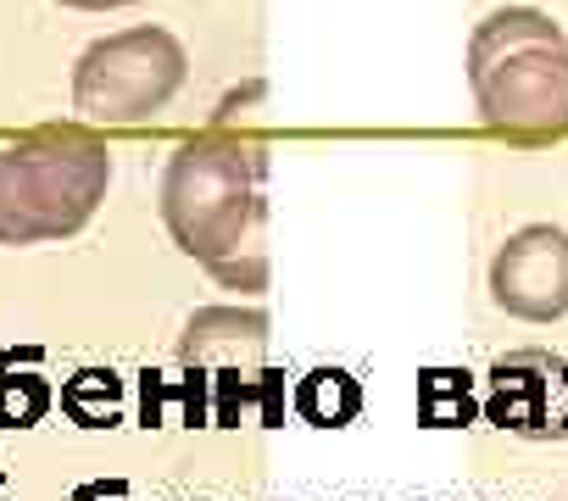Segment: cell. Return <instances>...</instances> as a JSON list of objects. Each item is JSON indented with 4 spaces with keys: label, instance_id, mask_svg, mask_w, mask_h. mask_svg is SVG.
Here are the masks:
<instances>
[{
    "label": "cell",
    "instance_id": "obj_1",
    "mask_svg": "<svg viewBox=\"0 0 568 501\" xmlns=\"http://www.w3.org/2000/svg\"><path fill=\"white\" fill-rule=\"evenodd\" d=\"M262 145L245 134H201L162 173V223L184 257L240 285V250L262 263Z\"/></svg>",
    "mask_w": 568,
    "mask_h": 501
},
{
    "label": "cell",
    "instance_id": "obj_2",
    "mask_svg": "<svg viewBox=\"0 0 568 501\" xmlns=\"http://www.w3.org/2000/svg\"><path fill=\"white\" fill-rule=\"evenodd\" d=\"M468 84L479 117L507 140L568 134V40L535 7L490 12L468 40Z\"/></svg>",
    "mask_w": 568,
    "mask_h": 501
},
{
    "label": "cell",
    "instance_id": "obj_3",
    "mask_svg": "<svg viewBox=\"0 0 568 501\" xmlns=\"http://www.w3.org/2000/svg\"><path fill=\"white\" fill-rule=\"evenodd\" d=\"M112 184V151L79 129H45L0 151V239H62L84 228Z\"/></svg>",
    "mask_w": 568,
    "mask_h": 501
},
{
    "label": "cell",
    "instance_id": "obj_4",
    "mask_svg": "<svg viewBox=\"0 0 568 501\" xmlns=\"http://www.w3.org/2000/svg\"><path fill=\"white\" fill-rule=\"evenodd\" d=\"M184 73L190 57L168 29H123L84 51L73 79V106L90 123H145L179 95Z\"/></svg>",
    "mask_w": 568,
    "mask_h": 501
},
{
    "label": "cell",
    "instance_id": "obj_5",
    "mask_svg": "<svg viewBox=\"0 0 568 501\" xmlns=\"http://www.w3.org/2000/svg\"><path fill=\"white\" fill-rule=\"evenodd\" d=\"M267 318L262 313H240V307H206L190 318L184 340H179V362L184 368H212L217 362V423H240V412L251 407V396H262L267 368Z\"/></svg>",
    "mask_w": 568,
    "mask_h": 501
},
{
    "label": "cell",
    "instance_id": "obj_6",
    "mask_svg": "<svg viewBox=\"0 0 568 501\" xmlns=\"http://www.w3.org/2000/svg\"><path fill=\"white\" fill-rule=\"evenodd\" d=\"M490 301L524 324H557L568 313V228L524 223L490 257Z\"/></svg>",
    "mask_w": 568,
    "mask_h": 501
},
{
    "label": "cell",
    "instance_id": "obj_7",
    "mask_svg": "<svg viewBox=\"0 0 568 501\" xmlns=\"http://www.w3.org/2000/svg\"><path fill=\"white\" fill-rule=\"evenodd\" d=\"M485 418L524 440H568V357L524 346L490 362Z\"/></svg>",
    "mask_w": 568,
    "mask_h": 501
},
{
    "label": "cell",
    "instance_id": "obj_8",
    "mask_svg": "<svg viewBox=\"0 0 568 501\" xmlns=\"http://www.w3.org/2000/svg\"><path fill=\"white\" fill-rule=\"evenodd\" d=\"M51 379L40 374V357L23 351V357H0V423L7 429H29L51 412Z\"/></svg>",
    "mask_w": 568,
    "mask_h": 501
},
{
    "label": "cell",
    "instance_id": "obj_9",
    "mask_svg": "<svg viewBox=\"0 0 568 501\" xmlns=\"http://www.w3.org/2000/svg\"><path fill=\"white\" fill-rule=\"evenodd\" d=\"M296 412L318 429H346L363 412V385L346 368H313L296 385Z\"/></svg>",
    "mask_w": 568,
    "mask_h": 501
},
{
    "label": "cell",
    "instance_id": "obj_10",
    "mask_svg": "<svg viewBox=\"0 0 568 501\" xmlns=\"http://www.w3.org/2000/svg\"><path fill=\"white\" fill-rule=\"evenodd\" d=\"M62 412L84 429H112L123 418V379L112 368H79L62 385Z\"/></svg>",
    "mask_w": 568,
    "mask_h": 501
},
{
    "label": "cell",
    "instance_id": "obj_11",
    "mask_svg": "<svg viewBox=\"0 0 568 501\" xmlns=\"http://www.w3.org/2000/svg\"><path fill=\"white\" fill-rule=\"evenodd\" d=\"M418 418L429 429H457L474 418V385L463 368H429L418 374Z\"/></svg>",
    "mask_w": 568,
    "mask_h": 501
},
{
    "label": "cell",
    "instance_id": "obj_12",
    "mask_svg": "<svg viewBox=\"0 0 568 501\" xmlns=\"http://www.w3.org/2000/svg\"><path fill=\"white\" fill-rule=\"evenodd\" d=\"M73 501H123V484H84Z\"/></svg>",
    "mask_w": 568,
    "mask_h": 501
},
{
    "label": "cell",
    "instance_id": "obj_13",
    "mask_svg": "<svg viewBox=\"0 0 568 501\" xmlns=\"http://www.w3.org/2000/svg\"><path fill=\"white\" fill-rule=\"evenodd\" d=\"M68 7H84V12H112V7H129V0H68Z\"/></svg>",
    "mask_w": 568,
    "mask_h": 501
},
{
    "label": "cell",
    "instance_id": "obj_14",
    "mask_svg": "<svg viewBox=\"0 0 568 501\" xmlns=\"http://www.w3.org/2000/svg\"><path fill=\"white\" fill-rule=\"evenodd\" d=\"M0 501H7V495H0Z\"/></svg>",
    "mask_w": 568,
    "mask_h": 501
}]
</instances>
